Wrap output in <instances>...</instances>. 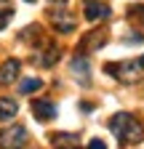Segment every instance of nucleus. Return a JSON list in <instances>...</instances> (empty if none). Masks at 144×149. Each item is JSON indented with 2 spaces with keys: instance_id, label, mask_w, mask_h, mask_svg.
Returning <instances> with one entry per match:
<instances>
[{
  "instance_id": "nucleus-18",
  "label": "nucleus",
  "mask_w": 144,
  "mask_h": 149,
  "mask_svg": "<svg viewBox=\"0 0 144 149\" xmlns=\"http://www.w3.org/2000/svg\"><path fill=\"white\" fill-rule=\"evenodd\" d=\"M139 67H141V69H144V56H141V59H139Z\"/></svg>"
},
{
  "instance_id": "nucleus-16",
  "label": "nucleus",
  "mask_w": 144,
  "mask_h": 149,
  "mask_svg": "<svg viewBox=\"0 0 144 149\" xmlns=\"http://www.w3.org/2000/svg\"><path fill=\"white\" fill-rule=\"evenodd\" d=\"M123 43H128V45H134V43H144V35H141V32H136V35H125Z\"/></svg>"
},
{
  "instance_id": "nucleus-10",
  "label": "nucleus",
  "mask_w": 144,
  "mask_h": 149,
  "mask_svg": "<svg viewBox=\"0 0 144 149\" xmlns=\"http://www.w3.org/2000/svg\"><path fill=\"white\" fill-rule=\"evenodd\" d=\"M19 69H22L19 59H6V61H3V67H0V83H3V85L13 83L16 77H19Z\"/></svg>"
},
{
  "instance_id": "nucleus-6",
  "label": "nucleus",
  "mask_w": 144,
  "mask_h": 149,
  "mask_svg": "<svg viewBox=\"0 0 144 149\" xmlns=\"http://www.w3.org/2000/svg\"><path fill=\"white\" fill-rule=\"evenodd\" d=\"M112 16V11H110V6L104 3V0H88L85 3V19L88 22H107V19Z\"/></svg>"
},
{
  "instance_id": "nucleus-17",
  "label": "nucleus",
  "mask_w": 144,
  "mask_h": 149,
  "mask_svg": "<svg viewBox=\"0 0 144 149\" xmlns=\"http://www.w3.org/2000/svg\"><path fill=\"white\" fill-rule=\"evenodd\" d=\"M88 149H107V144L101 139H91V141H88Z\"/></svg>"
},
{
  "instance_id": "nucleus-11",
  "label": "nucleus",
  "mask_w": 144,
  "mask_h": 149,
  "mask_svg": "<svg viewBox=\"0 0 144 149\" xmlns=\"http://www.w3.org/2000/svg\"><path fill=\"white\" fill-rule=\"evenodd\" d=\"M16 112H19V104H16L13 99H0V123L13 120Z\"/></svg>"
},
{
  "instance_id": "nucleus-7",
  "label": "nucleus",
  "mask_w": 144,
  "mask_h": 149,
  "mask_svg": "<svg viewBox=\"0 0 144 149\" xmlns=\"http://www.w3.org/2000/svg\"><path fill=\"white\" fill-rule=\"evenodd\" d=\"M104 43H107V32L94 29V32L83 35V40L78 43V53H91V51H99Z\"/></svg>"
},
{
  "instance_id": "nucleus-13",
  "label": "nucleus",
  "mask_w": 144,
  "mask_h": 149,
  "mask_svg": "<svg viewBox=\"0 0 144 149\" xmlns=\"http://www.w3.org/2000/svg\"><path fill=\"white\" fill-rule=\"evenodd\" d=\"M43 88V80L40 77H24L19 83V93H35V91H40Z\"/></svg>"
},
{
  "instance_id": "nucleus-1",
  "label": "nucleus",
  "mask_w": 144,
  "mask_h": 149,
  "mask_svg": "<svg viewBox=\"0 0 144 149\" xmlns=\"http://www.w3.org/2000/svg\"><path fill=\"white\" fill-rule=\"evenodd\" d=\"M110 130H112V136L123 146L141 144V139H144V125L134 115H128V112H117V115L110 120Z\"/></svg>"
},
{
  "instance_id": "nucleus-2",
  "label": "nucleus",
  "mask_w": 144,
  "mask_h": 149,
  "mask_svg": "<svg viewBox=\"0 0 144 149\" xmlns=\"http://www.w3.org/2000/svg\"><path fill=\"white\" fill-rule=\"evenodd\" d=\"M104 72H110L115 80H120V83H125V85H134V83H139V80H141V67H139V61L107 64V67H104Z\"/></svg>"
},
{
  "instance_id": "nucleus-4",
  "label": "nucleus",
  "mask_w": 144,
  "mask_h": 149,
  "mask_svg": "<svg viewBox=\"0 0 144 149\" xmlns=\"http://www.w3.org/2000/svg\"><path fill=\"white\" fill-rule=\"evenodd\" d=\"M51 22H53V27H56V32H72L75 29V24H78V19L72 16L67 8H64V3L59 6V8H51Z\"/></svg>"
},
{
  "instance_id": "nucleus-3",
  "label": "nucleus",
  "mask_w": 144,
  "mask_h": 149,
  "mask_svg": "<svg viewBox=\"0 0 144 149\" xmlns=\"http://www.w3.org/2000/svg\"><path fill=\"white\" fill-rule=\"evenodd\" d=\"M27 139H29V133L24 125H11L6 130H0V149H24Z\"/></svg>"
},
{
  "instance_id": "nucleus-5",
  "label": "nucleus",
  "mask_w": 144,
  "mask_h": 149,
  "mask_svg": "<svg viewBox=\"0 0 144 149\" xmlns=\"http://www.w3.org/2000/svg\"><path fill=\"white\" fill-rule=\"evenodd\" d=\"M69 69H72V74H75V80L80 85H91V64H88L85 53H75V56H72Z\"/></svg>"
},
{
  "instance_id": "nucleus-12",
  "label": "nucleus",
  "mask_w": 144,
  "mask_h": 149,
  "mask_svg": "<svg viewBox=\"0 0 144 149\" xmlns=\"http://www.w3.org/2000/svg\"><path fill=\"white\" fill-rule=\"evenodd\" d=\"M51 144L53 146H78V136L75 133H53Z\"/></svg>"
},
{
  "instance_id": "nucleus-15",
  "label": "nucleus",
  "mask_w": 144,
  "mask_h": 149,
  "mask_svg": "<svg viewBox=\"0 0 144 149\" xmlns=\"http://www.w3.org/2000/svg\"><path fill=\"white\" fill-rule=\"evenodd\" d=\"M128 16L144 27V6H131V8H128Z\"/></svg>"
},
{
  "instance_id": "nucleus-19",
  "label": "nucleus",
  "mask_w": 144,
  "mask_h": 149,
  "mask_svg": "<svg viewBox=\"0 0 144 149\" xmlns=\"http://www.w3.org/2000/svg\"><path fill=\"white\" fill-rule=\"evenodd\" d=\"M67 149H80V146H67Z\"/></svg>"
},
{
  "instance_id": "nucleus-9",
  "label": "nucleus",
  "mask_w": 144,
  "mask_h": 149,
  "mask_svg": "<svg viewBox=\"0 0 144 149\" xmlns=\"http://www.w3.org/2000/svg\"><path fill=\"white\" fill-rule=\"evenodd\" d=\"M32 61H38L40 67H53V64L59 61V48L53 45V43H45L38 56H32Z\"/></svg>"
},
{
  "instance_id": "nucleus-20",
  "label": "nucleus",
  "mask_w": 144,
  "mask_h": 149,
  "mask_svg": "<svg viewBox=\"0 0 144 149\" xmlns=\"http://www.w3.org/2000/svg\"><path fill=\"white\" fill-rule=\"evenodd\" d=\"M27 3H35V0H27Z\"/></svg>"
},
{
  "instance_id": "nucleus-8",
  "label": "nucleus",
  "mask_w": 144,
  "mask_h": 149,
  "mask_svg": "<svg viewBox=\"0 0 144 149\" xmlns=\"http://www.w3.org/2000/svg\"><path fill=\"white\" fill-rule=\"evenodd\" d=\"M32 115L38 117L40 123H48V120H53V117L59 115V109H56V104L48 101V99H35L32 101Z\"/></svg>"
},
{
  "instance_id": "nucleus-14",
  "label": "nucleus",
  "mask_w": 144,
  "mask_h": 149,
  "mask_svg": "<svg viewBox=\"0 0 144 149\" xmlns=\"http://www.w3.org/2000/svg\"><path fill=\"white\" fill-rule=\"evenodd\" d=\"M13 19V6L11 0H0V29H6V24Z\"/></svg>"
}]
</instances>
